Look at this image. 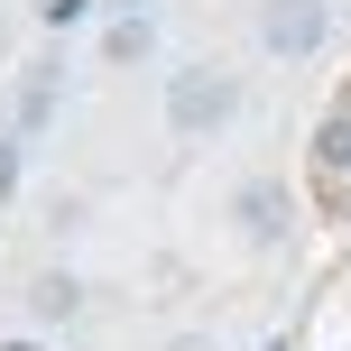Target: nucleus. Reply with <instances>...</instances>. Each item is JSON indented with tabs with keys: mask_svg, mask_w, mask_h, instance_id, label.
<instances>
[{
	"mask_svg": "<svg viewBox=\"0 0 351 351\" xmlns=\"http://www.w3.org/2000/svg\"><path fill=\"white\" fill-rule=\"evenodd\" d=\"M231 111H241V84H231L222 65H176L167 74V130L176 139H204V130H222Z\"/></svg>",
	"mask_w": 351,
	"mask_h": 351,
	"instance_id": "f257e3e1",
	"label": "nucleus"
},
{
	"mask_svg": "<svg viewBox=\"0 0 351 351\" xmlns=\"http://www.w3.org/2000/svg\"><path fill=\"white\" fill-rule=\"evenodd\" d=\"M324 37H333V0H259V47L268 56H315Z\"/></svg>",
	"mask_w": 351,
	"mask_h": 351,
	"instance_id": "f03ea898",
	"label": "nucleus"
},
{
	"mask_svg": "<svg viewBox=\"0 0 351 351\" xmlns=\"http://www.w3.org/2000/svg\"><path fill=\"white\" fill-rule=\"evenodd\" d=\"M231 222H241V241H259V250H278L287 231H296V194H287L278 176H250V185L231 194Z\"/></svg>",
	"mask_w": 351,
	"mask_h": 351,
	"instance_id": "7ed1b4c3",
	"label": "nucleus"
},
{
	"mask_svg": "<svg viewBox=\"0 0 351 351\" xmlns=\"http://www.w3.org/2000/svg\"><path fill=\"white\" fill-rule=\"evenodd\" d=\"M74 305H84V287H74L65 268H47V278L28 287V315H37V324H74Z\"/></svg>",
	"mask_w": 351,
	"mask_h": 351,
	"instance_id": "20e7f679",
	"label": "nucleus"
},
{
	"mask_svg": "<svg viewBox=\"0 0 351 351\" xmlns=\"http://www.w3.org/2000/svg\"><path fill=\"white\" fill-rule=\"evenodd\" d=\"M84 10H93V0H47V28H74Z\"/></svg>",
	"mask_w": 351,
	"mask_h": 351,
	"instance_id": "39448f33",
	"label": "nucleus"
},
{
	"mask_svg": "<svg viewBox=\"0 0 351 351\" xmlns=\"http://www.w3.org/2000/svg\"><path fill=\"white\" fill-rule=\"evenodd\" d=\"M176 351H213V342H204V333H194V342H176Z\"/></svg>",
	"mask_w": 351,
	"mask_h": 351,
	"instance_id": "423d86ee",
	"label": "nucleus"
},
{
	"mask_svg": "<svg viewBox=\"0 0 351 351\" xmlns=\"http://www.w3.org/2000/svg\"><path fill=\"white\" fill-rule=\"evenodd\" d=\"M0 351H28V342H0Z\"/></svg>",
	"mask_w": 351,
	"mask_h": 351,
	"instance_id": "0eeeda50",
	"label": "nucleus"
},
{
	"mask_svg": "<svg viewBox=\"0 0 351 351\" xmlns=\"http://www.w3.org/2000/svg\"><path fill=\"white\" fill-rule=\"evenodd\" d=\"M121 10H139V0H121Z\"/></svg>",
	"mask_w": 351,
	"mask_h": 351,
	"instance_id": "6e6552de",
	"label": "nucleus"
}]
</instances>
